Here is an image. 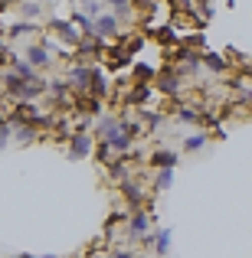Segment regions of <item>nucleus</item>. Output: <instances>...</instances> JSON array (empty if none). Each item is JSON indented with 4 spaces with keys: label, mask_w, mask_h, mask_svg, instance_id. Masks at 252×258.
<instances>
[{
    "label": "nucleus",
    "mask_w": 252,
    "mask_h": 258,
    "mask_svg": "<svg viewBox=\"0 0 252 258\" xmlns=\"http://www.w3.org/2000/svg\"><path fill=\"white\" fill-rule=\"evenodd\" d=\"M95 141H105V144L112 147L118 157H131V151H134V138L125 131V121H121V114H118V118L105 114V118L95 121Z\"/></svg>",
    "instance_id": "f257e3e1"
},
{
    "label": "nucleus",
    "mask_w": 252,
    "mask_h": 258,
    "mask_svg": "<svg viewBox=\"0 0 252 258\" xmlns=\"http://www.w3.org/2000/svg\"><path fill=\"white\" fill-rule=\"evenodd\" d=\"M105 7L118 20H128V17H134V13H138V10H134V0H105Z\"/></svg>",
    "instance_id": "a211bd4d"
},
{
    "label": "nucleus",
    "mask_w": 252,
    "mask_h": 258,
    "mask_svg": "<svg viewBox=\"0 0 252 258\" xmlns=\"http://www.w3.org/2000/svg\"><path fill=\"white\" fill-rule=\"evenodd\" d=\"M95 134L92 131H72V138L66 141V157L69 160H85L95 154Z\"/></svg>",
    "instance_id": "39448f33"
},
{
    "label": "nucleus",
    "mask_w": 252,
    "mask_h": 258,
    "mask_svg": "<svg viewBox=\"0 0 252 258\" xmlns=\"http://www.w3.org/2000/svg\"><path fill=\"white\" fill-rule=\"evenodd\" d=\"M203 69L213 72V76H223V72H229V59L220 56V52H213V49H207L203 52Z\"/></svg>",
    "instance_id": "ddd939ff"
},
{
    "label": "nucleus",
    "mask_w": 252,
    "mask_h": 258,
    "mask_svg": "<svg viewBox=\"0 0 252 258\" xmlns=\"http://www.w3.org/2000/svg\"><path fill=\"white\" fill-rule=\"evenodd\" d=\"M105 176L118 186V183H125V180H131V176H134V164L128 157H115L112 164L105 167Z\"/></svg>",
    "instance_id": "1a4fd4ad"
},
{
    "label": "nucleus",
    "mask_w": 252,
    "mask_h": 258,
    "mask_svg": "<svg viewBox=\"0 0 252 258\" xmlns=\"http://www.w3.org/2000/svg\"><path fill=\"white\" fill-rule=\"evenodd\" d=\"M147 232H154V216L147 213V209H134V213H128V222H125V239L128 242H138L144 239Z\"/></svg>",
    "instance_id": "20e7f679"
},
{
    "label": "nucleus",
    "mask_w": 252,
    "mask_h": 258,
    "mask_svg": "<svg viewBox=\"0 0 252 258\" xmlns=\"http://www.w3.org/2000/svg\"><path fill=\"white\" fill-rule=\"evenodd\" d=\"M183 82H187V79H183L174 66H161L154 88H158L161 95H167V98H177V95H183Z\"/></svg>",
    "instance_id": "423d86ee"
},
{
    "label": "nucleus",
    "mask_w": 252,
    "mask_h": 258,
    "mask_svg": "<svg viewBox=\"0 0 252 258\" xmlns=\"http://www.w3.org/2000/svg\"><path fill=\"white\" fill-rule=\"evenodd\" d=\"M79 10L88 13L92 20H98L102 13H105V0H79Z\"/></svg>",
    "instance_id": "4be33fe9"
},
{
    "label": "nucleus",
    "mask_w": 252,
    "mask_h": 258,
    "mask_svg": "<svg viewBox=\"0 0 252 258\" xmlns=\"http://www.w3.org/2000/svg\"><path fill=\"white\" fill-rule=\"evenodd\" d=\"M154 255L158 258L170 255V229H154Z\"/></svg>",
    "instance_id": "aec40b11"
},
{
    "label": "nucleus",
    "mask_w": 252,
    "mask_h": 258,
    "mask_svg": "<svg viewBox=\"0 0 252 258\" xmlns=\"http://www.w3.org/2000/svg\"><path fill=\"white\" fill-rule=\"evenodd\" d=\"M88 95H92V98H108V95H112V88H108V79H105V69H102V66H95V72H92Z\"/></svg>",
    "instance_id": "4468645a"
},
{
    "label": "nucleus",
    "mask_w": 252,
    "mask_h": 258,
    "mask_svg": "<svg viewBox=\"0 0 252 258\" xmlns=\"http://www.w3.org/2000/svg\"><path fill=\"white\" fill-rule=\"evenodd\" d=\"M17 7H20V20H30V23H39L46 13V7L39 0H17Z\"/></svg>",
    "instance_id": "f8f14e48"
},
{
    "label": "nucleus",
    "mask_w": 252,
    "mask_h": 258,
    "mask_svg": "<svg viewBox=\"0 0 252 258\" xmlns=\"http://www.w3.org/2000/svg\"><path fill=\"white\" fill-rule=\"evenodd\" d=\"M102 258H115V255H112V252H108V255H102Z\"/></svg>",
    "instance_id": "c85d7f7f"
},
{
    "label": "nucleus",
    "mask_w": 252,
    "mask_h": 258,
    "mask_svg": "<svg viewBox=\"0 0 252 258\" xmlns=\"http://www.w3.org/2000/svg\"><path fill=\"white\" fill-rule=\"evenodd\" d=\"M158 43L161 46H180V43H177V33H174V26H170V23H164V26H161V30H158Z\"/></svg>",
    "instance_id": "b1692460"
},
{
    "label": "nucleus",
    "mask_w": 252,
    "mask_h": 258,
    "mask_svg": "<svg viewBox=\"0 0 252 258\" xmlns=\"http://www.w3.org/2000/svg\"><path fill=\"white\" fill-rule=\"evenodd\" d=\"M43 138V131H39L36 124H20L17 131H13V141L17 144H33V141H39Z\"/></svg>",
    "instance_id": "6ab92c4d"
},
{
    "label": "nucleus",
    "mask_w": 252,
    "mask_h": 258,
    "mask_svg": "<svg viewBox=\"0 0 252 258\" xmlns=\"http://www.w3.org/2000/svg\"><path fill=\"white\" fill-rule=\"evenodd\" d=\"M95 66H98V62H82V59H76V62L66 66L63 79H66V85H69V92L76 95V98H79V95H88V85H92Z\"/></svg>",
    "instance_id": "f03ea898"
},
{
    "label": "nucleus",
    "mask_w": 252,
    "mask_h": 258,
    "mask_svg": "<svg viewBox=\"0 0 252 258\" xmlns=\"http://www.w3.org/2000/svg\"><path fill=\"white\" fill-rule=\"evenodd\" d=\"M39 258H59V255H39Z\"/></svg>",
    "instance_id": "cd10ccee"
},
{
    "label": "nucleus",
    "mask_w": 252,
    "mask_h": 258,
    "mask_svg": "<svg viewBox=\"0 0 252 258\" xmlns=\"http://www.w3.org/2000/svg\"><path fill=\"white\" fill-rule=\"evenodd\" d=\"M36 33H43V26H39V23H30V20H13V23L7 26L4 36L7 39H26V36H36Z\"/></svg>",
    "instance_id": "9d476101"
},
{
    "label": "nucleus",
    "mask_w": 252,
    "mask_h": 258,
    "mask_svg": "<svg viewBox=\"0 0 252 258\" xmlns=\"http://www.w3.org/2000/svg\"><path fill=\"white\" fill-rule=\"evenodd\" d=\"M10 141H13V127H10V121H0V151H4Z\"/></svg>",
    "instance_id": "393cba45"
},
{
    "label": "nucleus",
    "mask_w": 252,
    "mask_h": 258,
    "mask_svg": "<svg viewBox=\"0 0 252 258\" xmlns=\"http://www.w3.org/2000/svg\"><path fill=\"white\" fill-rule=\"evenodd\" d=\"M158 72L151 62H131V82L134 85H154L158 82Z\"/></svg>",
    "instance_id": "9b49d317"
},
{
    "label": "nucleus",
    "mask_w": 252,
    "mask_h": 258,
    "mask_svg": "<svg viewBox=\"0 0 252 258\" xmlns=\"http://www.w3.org/2000/svg\"><path fill=\"white\" fill-rule=\"evenodd\" d=\"M69 20H72V23L79 26V33H82V36H95V20L88 17V13H82L79 7H76V10L69 13Z\"/></svg>",
    "instance_id": "dca6fc26"
},
{
    "label": "nucleus",
    "mask_w": 252,
    "mask_h": 258,
    "mask_svg": "<svg viewBox=\"0 0 252 258\" xmlns=\"http://www.w3.org/2000/svg\"><path fill=\"white\" fill-rule=\"evenodd\" d=\"M13 258H39V255H30V252H23V255H13Z\"/></svg>",
    "instance_id": "bb28decb"
},
{
    "label": "nucleus",
    "mask_w": 252,
    "mask_h": 258,
    "mask_svg": "<svg viewBox=\"0 0 252 258\" xmlns=\"http://www.w3.org/2000/svg\"><path fill=\"white\" fill-rule=\"evenodd\" d=\"M92 157H95V160H98V164H105V167H108V164H112V160H115V157H118V154H115V151H112V147H108V144H105V141H98V144H95V154H92Z\"/></svg>",
    "instance_id": "5701e85b"
},
{
    "label": "nucleus",
    "mask_w": 252,
    "mask_h": 258,
    "mask_svg": "<svg viewBox=\"0 0 252 258\" xmlns=\"http://www.w3.org/2000/svg\"><path fill=\"white\" fill-rule=\"evenodd\" d=\"M138 121L144 124V131H154V127H161L164 114H161V111H151V108H141V111H138Z\"/></svg>",
    "instance_id": "412c9836"
},
{
    "label": "nucleus",
    "mask_w": 252,
    "mask_h": 258,
    "mask_svg": "<svg viewBox=\"0 0 252 258\" xmlns=\"http://www.w3.org/2000/svg\"><path fill=\"white\" fill-rule=\"evenodd\" d=\"M151 186H154V193H167L170 186H174V170H154L151 176Z\"/></svg>",
    "instance_id": "f3484780"
},
{
    "label": "nucleus",
    "mask_w": 252,
    "mask_h": 258,
    "mask_svg": "<svg viewBox=\"0 0 252 258\" xmlns=\"http://www.w3.org/2000/svg\"><path fill=\"white\" fill-rule=\"evenodd\" d=\"M115 258H138V255H134L131 252V248H115V252H112Z\"/></svg>",
    "instance_id": "a878e982"
},
{
    "label": "nucleus",
    "mask_w": 252,
    "mask_h": 258,
    "mask_svg": "<svg viewBox=\"0 0 252 258\" xmlns=\"http://www.w3.org/2000/svg\"><path fill=\"white\" fill-rule=\"evenodd\" d=\"M180 164V151H170V147H154L147 154V167L151 170H174Z\"/></svg>",
    "instance_id": "0eeeda50"
},
{
    "label": "nucleus",
    "mask_w": 252,
    "mask_h": 258,
    "mask_svg": "<svg viewBox=\"0 0 252 258\" xmlns=\"http://www.w3.org/2000/svg\"><path fill=\"white\" fill-rule=\"evenodd\" d=\"M46 30L59 39V46H63V49H72V52H76V46L82 43V33H79V26L72 23V20L49 17V20H46Z\"/></svg>",
    "instance_id": "7ed1b4c3"
},
{
    "label": "nucleus",
    "mask_w": 252,
    "mask_h": 258,
    "mask_svg": "<svg viewBox=\"0 0 252 258\" xmlns=\"http://www.w3.org/2000/svg\"><path fill=\"white\" fill-rule=\"evenodd\" d=\"M210 138H213V134H207V131H193V134H187V138H183V151H187V154L203 151V147L210 144Z\"/></svg>",
    "instance_id": "2eb2a0df"
},
{
    "label": "nucleus",
    "mask_w": 252,
    "mask_h": 258,
    "mask_svg": "<svg viewBox=\"0 0 252 258\" xmlns=\"http://www.w3.org/2000/svg\"><path fill=\"white\" fill-rule=\"evenodd\" d=\"M121 33H125V26H121V20L115 17L112 10H105L98 20H95V36H102V39H118Z\"/></svg>",
    "instance_id": "6e6552de"
}]
</instances>
